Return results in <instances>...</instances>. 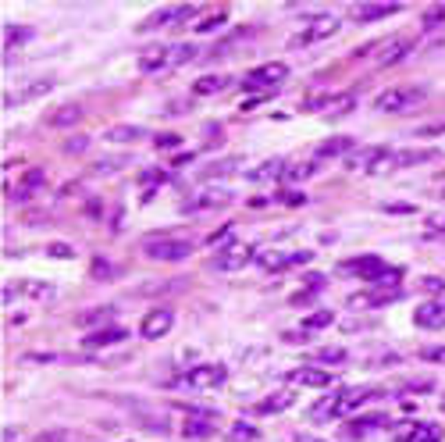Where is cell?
<instances>
[{
    "mask_svg": "<svg viewBox=\"0 0 445 442\" xmlns=\"http://www.w3.org/2000/svg\"><path fill=\"white\" fill-rule=\"evenodd\" d=\"M435 157H438L435 146H424V150H399V154H392V161L385 164V172H406V168L428 164V161H435Z\"/></svg>",
    "mask_w": 445,
    "mask_h": 442,
    "instance_id": "cell-16",
    "label": "cell"
},
{
    "mask_svg": "<svg viewBox=\"0 0 445 442\" xmlns=\"http://www.w3.org/2000/svg\"><path fill=\"white\" fill-rule=\"evenodd\" d=\"M417 328H428V332H438L445 328V300H431V303H420L417 314H413Z\"/></svg>",
    "mask_w": 445,
    "mask_h": 442,
    "instance_id": "cell-19",
    "label": "cell"
},
{
    "mask_svg": "<svg viewBox=\"0 0 445 442\" xmlns=\"http://www.w3.org/2000/svg\"><path fill=\"white\" fill-rule=\"evenodd\" d=\"M32 36H36L32 26H11V29L4 32V57H14V50L22 47V43H29Z\"/></svg>",
    "mask_w": 445,
    "mask_h": 442,
    "instance_id": "cell-31",
    "label": "cell"
},
{
    "mask_svg": "<svg viewBox=\"0 0 445 442\" xmlns=\"http://www.w3.org/2000/svg\"><path fill=\"white\" fill-rule=\"evenodd\" d=\"M331 325H335V314H331V310H317V314H310V318H303L300 332L313 335V332H321V328H331Z\"/></svg>",
    "mask_w": 445,
    "mask_h": 442,
    "instance_id": "cell-33",
    "label": "cell"
},
{
    "mask_svg": "<svg viewBox=\"0 0 445 442\" xmlns=\"http://www.w3.org/2000/svg\"><path fill=\"white\" fill-rule=\"evenodd\" d=\"M289 382L292 385H307V389H328L335 382V371H324V368H296V371H289Z\"/></svg>",
    "mask_w": 445,
    "mask_h": 442,
    "instance_id": "cell-17",
    "label": "cell"
},
{
    "mask_svg": "<svg viewBox=\"0 0 445 442\" xmlns=\"http://www.w3.org/2000/svg\"><path fill=\"white\" fill-rule=\"evenodd\" d=\"M231 200V189H221V185H207V189H200V193L185 203V210L189 214H196V210H218V207H228Z\"/></svg>",
    "mask_w": 445,
    "mask_h": 442,
    "instance_id": "cell-11",
    "label": "cell"
},
{
    "mask_svg": "<svg viewBox=\"0 0 445 442\" xmlns=\"http://www.w3.org/2000/svg\"><path fill=\"white\" fill-rule=\"evenodd\" d=\"M178 382L189 385V389H218V385L228 382V368L225 364H200L193 371H185Z\"/></svg>",
    "mask_w": 445,
    "mask_h": 442,
    "instance_id": "cell-6",
    "label": "cell"
},
{
    "mask_svg": "<svg viewBox=\"0 0 445 442\" xmlns=\"http://www.w3.org/2000/svg\"><path fill=\"white\" fill-rule=\"evenodd\" d=\"M346 356H349L346 346H321V350L313 353V361H317V364H342Z\"/></svg>",
    "mask_w": 445,
    "mask_h": 442,
    "instance_id": "cell-35",
    "label": "cell"
},
{
    "mask_svg": "<svg viewBox=\"0 0 445 442\" xmlns=\"http://www.w3.org/2000/svg\"><path fill=\"white\" fill-rule=\"evenodd\" d=\"M257 435H260V432L253 428V425H242V421H239V425H236V428L228 432V442H253V439H257Z\"/></svg>",
    "mask_w": 445,
    "mask_h": 442,
    "instance_id": "cell-41",
    "label": "cell"
},
{
    "mask_svg": "<svg viewBox=\"0 0 445 442\" xmlns=\"http://www.w3.org/2000/svg\"><path fill=\"white\" fill-rule=\"evenodd\" d=\"M356 150V139L353 136H331V139H324L321 146L313 150V161H331V157H349Z\"/></svg>",
    "mask_w": 445,
    "mask_h": 442,
    "instance_id": "cell-18",
    "label": "cell"
},
{
    "mask_svg": "<svg viewBox=\"0 0 445 442\" xmlns=\"http://www.w3.org/2000/svg\"><path fill=\"white\" fill-rule=\"evenodd\" d=\"M338 32V18L335 14H317V18H310V22L296 32V36H289V47H310V43H321V39H328V36H335Z\"/></svg>",
    "mask_w": 445,
    "mask_h": 442,
    "instance_id": "cell-3",
    "label": "cell"
},
{
    "mask_svg": "<svg viewBox=\"0 0 445 442\" xmlns=\"http://www.w3.org/2000/svg\"><path fill=\"white\" fill-rule=\"evenodd\" d=\"M399 297H402V289H377V285H371V289H364V292H353L346 303H349V310H367V307L395 303Z\"/></svg>",
    "mask_w": 445,
    "mask_h": 442,
    "instance_id": "cell-10",
    "label": "cell"
},
{
    "mask_svg": "<svg viewBox=\"0 0 445 442\" xmlns=\"http://www.w3.org/2000/svg\"><path fill=\"white\" fill-rule=\"evenodd\" d=\"M146 136L150 132H146L143 125H111V129L103 132V143H143Z\"/></svg>",
    "mask_w": 445,
    "mask_h": 442,
    "instance_id": "cell-25",
    "label": "cell"
},
{
    "mask_svg": "<svg viewBox=\"0 0 445 442\" xmlns=\"http://www.w3.org/2000/svg\"><path fill=\"white\" fill-rule=\"evenodd\" d=\"M111 307H96V310H86V314H79L75 318V325H82V328H90V325H103V321H111Z\"/></svg>",
    "mask_w": 445,
    "mask_h": 442,
    "instance_id": "cell-36",
    "label": "cell"
},
{
    "mask_svg": "<svg viewBox=\"0 0 445 442\" xmlns=\"http://www.w3.org/2000/svg\"><path fill=\"white\" fill-rule=\"evenodd\" d=\"M50 90H54L50 79L25 82V90H18V93H8V97H4V108H18V103H25V100H32V97H47Z\"/></svg>",
    "mask_w": 445,
    "mask_h": 442,
    "instance_id": "cell-22",
    "label": "cell"
},
{
    "mask_svg": "<svg viewBox=\"0 0 445 442\" xmlns=\"http://www.w3.org/2000/svg\"><path fill=\"white\" fill-rule=\"evenodd\" d=\"M143 254L150 261H185L193 254V239H178V236H154V239H143Z\"/></svg>",
    "mask_w": 445,
    "mask_h": 442,
    "instance_id": "cell-2",
    "label": "cell"
},
{
    "mask_svg": "<svg viewBox=\"0 0 445 442\" xmlns=\"http://www.w3.org/2000/svg\"><path fill=\"white\" fill-rule=\"evenodd\" d=\"M428 100V86H392L374 97V111L381 114H406L410 108Z\"/></svg>",
    "mask_w": 445,
    "mask_h": 442,
    "instance_id": "cell-1",
    "label": "cell"
},
{
    "mask_svg": "<svg viewBox=\"0 0 445 442\" xmlns=\"http://www.w3.org/2000/svg\"><path fill=\"white\" fill-rule=\"evenodd\" d=\"M47 185V172H43V168H32V172H25V179H22V185H18L14 189V203H25L32 193H36V189H43Z\"/></svg>",
    "mask_w": 445,
    "mask_h": 442,
    "instance_id": "cell-27",
    "label": "cell"
},
{
    "mask_svg": "<svg viewBox=\"0 0 445 442\" xmlns=\"http://www.w3.org/2000/svg\"><path fill=\"white\" fill-rule=\"evenodd\" d=\"M79 121H82V108H79V103H61V108H54L47 114L50 129H72V125H79Z\"/></svg>",
    "mask_w": 445,
    "mask_h": 442,
    "instance_id": "cell-23",
    "label": "cell"
},
{
    "mask_svg": "<svg viewBox=\"0 0 445 442\" xmlns=\"http://www.w3.org/2000/svg\"><path fill=\"white\" fill-rule=\"evenodd\" d=\"M420 361L442 364V361H445V346H424V350H420Z\"/></svg>",
    "mask_w": 445,
    "mask_h": 442,
    "instance_id": "cell-44",
    "label": "cell"
},
{
    "mask_svg": "<svg viewBox=\"0 0 445 442\" xmlns=\"http://www.w3.org/2000/svg\"><path fill=\"white\" fill-rule=\"evenodd\" d=\"M182 435L193 439V442H196V439H210V435H214V417H210V414H193V417L182 425Z\"/></svg>",
    "mask_w": 445,
    "mask_h": 442,
    "instance_id": "cell-28",
    "label": "cell"
},
{
    "mask_svg": "<svg viewBox=\"0 0 445 442\" xmlns=\"http://www.w3.org/2000/svg\"><path fill=\"white\" fill-rule=\"evenodd\" d=\"M231 168H239V157H228V161H218V164H210L203 175H225V172H231Z\"/></svg>",
    "mask_w": 445,
    "mask_h": 442,
    "instance_id": "cell-45",
    "label": "cell"
},
{
    "mask_svg": "<svg viewBox=\"0 0 445 442\" xmlns=\"http://www.w3.org/2000/svg\"><path fill=\"white\" fill-rule=\"evenodd\" d=\"M225 86H228L225 75H203L196 86H193V93H196V97H214V93H221Z\"/></svg>",
    "mask_w": 445,
    "mask_h": 442,
    "instance_id": "cell-34",
    "label": "cell"
},
{
    "mask_svg": "<svg viewBox=\"0 0 445 442\" xmlns=\"http://www.w3.org/2000/svg\"><path fill=\"white\" fill-rule=\"evenodd\" d=\"M292 399H296V392L282 389V392H274V396L260 399V403H253V414H264V417H271V414H282V410H289V407H292Z\"/></svg>",
    "mask_w": 445,
    "mask_h": 442,
    "instance_id": "cell-26",
    "label": "cell"
},
{
    "mask_svg": "<svg viewBox=\"0 0 445 442\" xmlns=\"http://www.w3.org/2000/svg\"><path fill=\"white\" fill-rule=\"evenodd\" d=\"M175 328V314L167 310V307H157V310H150L143 318V325H139V332H143V339H161V335H167Z\"/></svg>",
    "mask_w": 445,
    "mask_h": 442,
    "instance_id": "cell-14",
    "label": "cell"
},
{
    "mask_svg": "<svg viewBox=\"0 0 445 442\" xmlns=\"http://www.w3.org/2000/svg\"><path fill=\"white\" fill-rule=\"evenodd\" d=\"M249 254H253V250H249L246 243H239V239H236V243H228V246H225L210 264H214L218 271H239V268H246V264H249Z\"/></svg>",
    "mask_w": 445,
    "mask_h": 442,
    "instance_id": "cell-15",
    "label": "cell"
},
{
    "mask_svg": "<svg viewBox=\"0 0 445 442\" xmlns=\"http://www.w3.org/2000/svg\"><path fill=\"white\" fill-rule=\"evenodd\" d=\"M392 161V150L389 146H367V150H356L346 157V168L349 172H364V175H374V172H385V164Z\"/></svg>",
    "mask_w": 445,
    "mask_h": 442,
    "instance_id": "cell-4",
    "label": "cell"
},
{
    "mask_svg": "<svg viewBox=\"0 0 445 442\" xmlns=\"http://www.w3.org/2000/svg\"><path fill=\"white\" fill-rule=\"evenodd\" d=\"M442 18H445V8H431V11H424V22H428V26H438Z\"/></svg>",
    "mask_w": 445,
    "mask_h": 442,
    "instance_id": "cell-54",
    "label": "cell"
},
{
    "mask_svg": "<svg viewBox=\"0 0 445 442\" xmlns=\"http://www.w3.org/2000/svg\"><path fill=\"white\" fill-rule=\"evenodd\" d=\"M47 254H50V257H65V261H68V257H72V246H68V243H50V246H47Z\"/></svg>",
    "mask_w": 445,
    "mask_h": 442,
    "instance_id": "cell-49",
    "label": "cell"
},
{
    "mask_svg": "<svg viewBox=\"0 0 445 442\" xmlns=\"http://www.w3.org/2000/svg\"><path fill=\"white\" fill-rule=\"evenodd\" d=\"M125 339H129V328H125V325H111V328L90 332L86 339H82V346H86V350H103V346H114V343H125Z\"/></svg>",
    "mask_w": 445,
    "mask_h": 442,
    "instance_id": "cell-20",
    "label": "cell"
},
{
    "mask_svg": "<svg viewBox=\"0 0 445 442\" xmlns=\"http://www.w3.org/2000/svg\"><path fill=\"white\" fill-rule=\"evenodd\" d=\"M399 442H442V428L438 425H406V432L395 435Z\"/></svg>",
    "mask_w": 445,
    "mask_h": 442,
    "instance_id": "cell-29",
    "label": "cell"
},
{
    "mask_svg": "<svg viewBox=\"0 0 445 442\" xmlns=\"http://www.w3.org/2000/svg\"><path fill=\"white\" fill-rule=\"evenodd\" d=\"M385 210H395V214H413L417 207H413V203H389Z\"/></svg>",
    "mask_w": 445,
    "mask_h": 442,
    "instance_id": "cell-56",
    "label": "cell"
},
{
    "mask_svg": "<svg viewBox=\"0 0 445 442\" xmlns=\"http://www.w3.org/2000/svg\"><path fill=\"white\" fill-rule=\"evenodd\" d=\"M395 11H402V8L399 4H353L349 18H353V22H377V18H389Z\"/></svg>",
    "mask_w": 445,
    "mask_h": 442,
    "instance_id": "cell-21",
    "label": "cell"
},
{
    "mask_svg": "<svg viewBox=\"0 0 445 442\" xmlns=\"http://www.w3.org/2000/svg\"><path fill=\"white\" fill-rule=\"evenodd\" d=\"M161 68H172V50L167 47H150L139 57V72H161Z\"/></svg>",
    "mask_w": 445,
    "mask_h": 442,
    "instance_id": "cell-30",
    "label": "cell"
},
{
    "mask_svg": "<svg viewBox=\"0 0 445 442\" xmlns=\"http://www.w3.org/2000/svg\"><path fill=\"white\" fill-rule=\"evenodd\" d=\"M182 139L178 136H157V150H175Z\"/></svg>",
    "mask_w": 445,
    "mask_h": 442,
    "instance_id": "cell-53",
    "label": "cell"
},
{
    "mask_svg": "<svg viewBox=\"0 0 445 442\" xmlns=\"http://www.w3.org/2000/svg\"><path fill=\"white\" fill-rule=\"evenodd\" d=\"M253 261H257L264 271H289V268H303V264H310L313 254H310V250H296V254H257Z\"/></svg>",
    "mask_w": 445,
    "mask_h": 442,
    "instance_id": "cell-12",
    "label": "cell"
},
{
    "mask_svg": "<svg viewBox=\"0 0 445 442\" xmlns=\"http://www.w3.org/2000/svg\"><path fill=\"white\" fill-rule=\"evenodd\" d=\"M385 425H389V414L374 410V414H367V417H356V421H349L346 435H349V439H360V435H371L374 428H385Z\"/></svg>",
    "mask_w": 445,
    "mask_h": 442,
    "instance_id": "cell-24",
    "label": "cell"
},
{
    "mask_svg": "<svg viewBox=\"0 0 445 442\" xmlns=\"http://www.w3.org/2000/svg\"><path fill=\"white\" fill-rule=\"evenodd\" d=\"M36 442H72V432L68 428H50L43 435H36Z\"/></svg>",
    "mask_w": 445,
    "mask_h": 442,
    "instance_id": "cell-43",
    "label": "cell"
},
{
    "mask_svg": "<svg viewBox=\"0 0 445 442\" xmlns=\"http://www.w3.org/2000/svg\"><path fill=\"white\" fill-rule=\"evenodd\" d=\"M200 50H196V43H178V47H172V68H182V65H189Z\"/></svg>",
    "mask_w": 445,
    "mask_h": 442,
    "instance_id": "cell-38",
    "label": "cell"
},
{
    "mask_svg": "<svg viewBox=\"0 0 445 442\" xmlns=\"http://www.w3.org/2000/svg\"><path fill=\"white\" fill-rule=\"evenodd\" d=\"M313 172H317V161H313V164H296V168H285V175H282V179H285V182H303V179H310Z\"/></svg>",
    "mask_w": 445,
    "mask_h": 442,
    "instance_id": "cell-40",
    "label": "cell"
},
{
    "mask_svg": "<svg viewBox=\"0 0 445 442\" xmlns=\"http://www.w3.org/2000/svg\"><path fill=\"white\" fill-rule=\"evenodd\" d=\"M278 200H282L285 207H303V203H307V197L300 193V189H289V193H282Z\"/></svg>",
    "mask_w": 445,
    "mask_h": 442,
    "instance_id": "cell-47",
    "label": "cell"
},
{
    "mask_svg": "<svg viewBox=\"0 0 445 442\" xmlns=\"http://www.w3.org/2000/svg\"><path fill=\"white\" fill-rule=\"evenodd\" d=\"M282 168H285V161L274 157V161H267V164H260V168H253V172H246V179H249V182H271V179H282V175H285Z\"/></svg>",
    "mask_w": 445,
    "mask_h": 442,
    "instance_id": "cell-32",
    "label": "cell"
},
{
    "mask_svg": "<svg viewBox=\"0 0 445 442\" xmlns=\"http://www.w3.org/2000/svg\"><path fill=\"white\" fill-rule=\"evenodd\" d=\"M225 18H228L225 11H218V14H210V18H203V22L196 26V32H210V29H214V26H221V22H225Z\"/></svg>",
    "mask_w": 445,
    "mask_h": 442,
    "instance_id": "cell-48",
    "label": "cell"
},
{
    "mask_svg": "<svg viewBox=\"0 0 445 442\" xmlns=\"http://www.w3.org/2000/svg\"><path fill=\"white\" fill-rule=\"evenodd\" d=\"M289 79V65H282V61H267V65L253 68L242 82V90H264V86H278V82Z\"/></svg>",
    "mask_w": 445,
    "mask_h": 442,
    "instance_id": "cell-9",
    "label": "cell"
},
{
    "mask_svg": "<svg viewBox=\"0 0 445 442\" xmlns=\"http://www.w3.org/2000/svg\"><path fill=\"white\" fill-rule=\"evenodd\" d=\"M310 108H317L324 118H342L356 108V93H324V97L310 100Z\"/></svg>",
    "mask_w": 445,
    "mask_h": 442,
    "instance_id": "cell-13",
    "label": "cell"
},
{
    "mask_svg": "<svg viewBox=\"0 0 445 442\" xmlns=\"http://www.w3.org/2000/svg\"><path fill=\"white\" fill-rule=\"evenodd\" d=\"M228 236H231V225H221L214 236H207V246H218V243H225Z\"/></svg>",
    "mask_w": 445,
    "mask_h": 442,
    "instance_id": "cell-50",
    "label": "cell"
},
{
    "mask_svg": "<svg viewBox=\"0 0 445 442\" xmlns=\"http://www.w3.org/2000/svg\"><path fill=\"white\" fill-rule=\"evenodd\" d=\"M22 292L36 300H54V285H47V282H29V289H22Z\"/></svg>",
    "mask_w": 445,
    "mask_h": 442,
    "instance_id": "cell-42",
    "label": "cell"
},
{
    "mask_svg": "<svg viewBox=\"0 0 445 442\" xmlns=\"http://www.w3.org/2000/svg\"><path fill=\"white\" fill-rule=\"evenodd\" d=\"M420 289H424V292H442V289H445V282L428 275V279H420Z\"/></svg>",
    "mask_w": 445,
    "mask_h": 442,
    "instance_id": "cell-51",
    "label": "cell"
},
{
    "mask_svg": "<svg viewBox=\"0 0 445 442\" xmlns=\"http://www.w3.org/2000/svg\"><path fill=\"white\" fill-rule=\"evenodd\" d=\"M442 200H445V189H442Z\"/></svg>",
    "mask_w": 445,
    "mask_h": 442,
    "instance_id": "cell-58",
    "label": "cell"
},
{
    "mask_svg": "<svg viewBox=\"0 0 445 442\" xmlns=\"http://www.w3.org/2000/svg\"><path fill=\"white\" fill-rule=\"evenodd\" d=\"M93 275H96V279H107V275H111V264L103 261V257H96V261H93Z\"/></svg>",
    "mask_w": 445,
    "mask_h": 442,
    "instance_id": "cell-52",
    "label": "cell"
},
{
    "mask_svg": "<svg viewBox=\"0 0 445 442\" xmlns=\"http://www.w3.org/2000/svg\"><path fill=\"white\" fill-rule=\"evenodd\" d=\"M335 399H338V396H324L321 403H313V407H310V421H328V417H338V414H335Z\"/></svg>",
    "mask_w": 445,
    "mask_h": 442,
    "instance_id": "cell-39",
    "label": "cell"
},
{
    "mask_svg": "<svg viewBox=\"0 0 445 442\" xmlns=\"http://www.w3.org/2000/svg\"><path fill=\"white\" fill-rule=\"evenodd\" d=\"M86 150H90V139H86V136H75V139L65 143V154H72V157H75V154H86Z\"/></svg>",
    "mask_w": 445,
    "mask_h": 442,
    "instance_id": "cell-46",
    "label": "cell"
},
{
    "mask_svg": "<svg viewBox=\"0 0 445 442\" xmlns=\"http://www.w3.org/2000/svg\"><path fill=\"white\" fill-rule=\"evenodd\" d=\"M377 54L374 61H377V65L381 68H389V65H395V61H402V57H406V54H413V43H410V39H402V36H392V39H381V43L377 47H364V50H356V57H364V54Z\"/></svg>",
    "mask_w": 445,
    "mask_h": 442,
    "instance_id": "cell-7",
    "label": "cell"
},
{
    "mask_svg": "<svg viewBox=\"0 0 445 442\" xmlns=\"http://www.w3.org/2000/svg\"><path fill=\"white\" fill-rule=\"evenodd\" d=\"M129 164V157H103V161H93V175H114Z\"/></svg>",
    "mask_w": 445,
    "mask_h": 442,
    "instance_id": "cell-37",
    "label": "cell"
},
{
    "mask_svg": "<svg viewBox=\"0 0 445 442\" xmlns=\"http://www.w3.org/2000/svg\"><path fill=\"white\" fill-rule=\"evenodd\" d=\"M385 268H389V264L381 261L377 254H364V257H353V261H342V264H338V271H342V275H356V279H364L367 285H374Z\"/></svg>",
    "mask_w": 445,
    "mask_h": 442,
    "instance_id": "cell-8",
    "label": "cell"
},
{
    "mask_svg": "<svg viewBox=\"0 0 445 442\" xmlns=\"http://www.w3.org/2000/svg\"><path fill=\"white\" fill-rule=\"evenodd\" d=\"M292 442H328V439H321V435H310V432H296V435H292Z\"/></svg>",
    "mask_w": 445,
    "mask_h": 442,
    "instance_id": "cell-55",
    "label": "cell"
},
{
    "mask_svg": "<svg viewBox=\"0 0 445 442\" xmlns=\"http://www.w3.org/2000/svg\"><path fill=\"white\" fill-rule=\"evenodd\" d=\"M431 228H435V236H445V218H431Z\"/></svg>",
    "mask_w": 445,
    "mask_h": 442,
    "instance_id": "cell-57",
    "label": "cell"
},
{
    "mask_svg": "<svg viewBox=\"0 0 445 442\" xmlns=\"http://www.w3.org/2000/svg\"><path fill=\"white\" fill-rule=\"evenodd\" d=\"M196 14L193 4H172V8H157L150 18L139 22V32H154V29H172V26H182Z\"/></svg>",
    "mask_w": 445,
    "mask_h": 442,
    "instance_id": "cell-5",
    "label": "cell"
}]
</instances>
